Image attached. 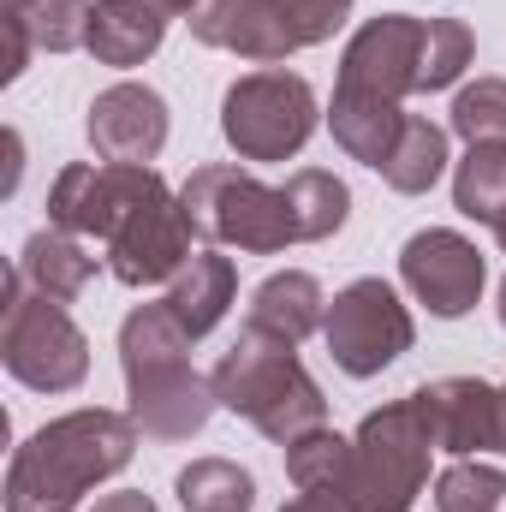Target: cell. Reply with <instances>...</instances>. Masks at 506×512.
Returning a JSON list of instances; mask_svg holds the SVG:
<instances>
[{"instance_id":"cell-1","label":"cell","mask_w":506,"mask_h":512,"mask_svg":"<svg viewBox=\"0 0 506 512\" xmlns=\"http://www.w3.org/2000/svg\"><path fill=\"white\" fill-rule=\"evenodd\" d=\"M137 459L131 411H66L42 423L6 465V512H78V501L114 483Z\"/></svg>"},{"instance_id":"cell-2","label":"cell","mask_w":506,"mask_h":512,"mask_svg":"<svg viewBox=\"0 0 506 512\" xmlns=\"http://www.w3.org/2000/svg\"><path fill=\"white\" fill-rule=\"evenodd\" d=\"M191 334L179 316L155 298L137 304L120 322V376H126V411L137 435L149 441H191L215 417V382L191 370Z\"/></svg>"},{"instance_id":"cell-3","label":"cell","mask_w":506,"mask_h":512,"mask_svg":"<svg viewBox=\"0 0 506 512\" xmlns=\"http://www.w3.org/2000/svg\"><path fill=\"white\" fill-rule=\"evenodd\" d=\"M209 382H215V399L233 417H245L274 447H286V441H298V435L328 423V399L310 382V370L298 364V346L268 334V328H256V322L239 328V340L221 352Z\"/></svg>"},{"instance_id":"cell-4","label":"cell","mask_w":506,"mask_h":512,"mask_svg":"<svg viewBox=\"0 0 506 512\" xmlns=\"http://www.w3.org/2000/svg\"><path fill=\"white\" fill-rule=\"evenodd\" d=\"M179 203L197 227L203 245L215 251H245V256H280L286 245H298L292 233V209L286 191L262 185L256 173L233 167V161H209L179 185Z\"/></svg>"},{"instance_id":"cell-5","label":"cell","mask_w":506,"mask_h":512,"mask_svg":"<svg viewBox=\"0 0 506 512\" xmlns=\"http://www.w3.org/2000/svg\"><path fill=\"white\" fill-rule=\"evenodd\" d=\"M0 364L30 393H72L90 376V340L66 316V304L24 286V274H6V316H0Z\"/></svg>"},{"instance_id":"cell-6","label":"cell","mask_w":506,"mask_h":512,"mask_svg":"<svg viewBox=\"0 0 506 512\" xmlns=\"http://www.w3.org/2000/svg\"><path fill=\"white\" fill-rule=\"evenodd\" d=\"M429 453H435V435H429L423 399L405 393L358 423L346 495H358L364 512H411V501L429 489Z\"/></svg>"},{"instance_id":"cell-7","label":"cell","mask_w":506,"mask_h":512,"mask_svg":"<svg viewBox=\"0 0 506 512\" xmlns=\"http://www.w3.org/2000/svg\"><path fill=\"white\" fill-rule=\"evenodd\" d=\"M316 120H322L316 90L286 66L245 72L221 96V137L233 143L239 161H292L310 143Z\"/></svg>"},{"instance_id":"cell-8","label":"cell","mask_w":506,"mask_h":512,"mask_svg":"<svg viewBox=\"0 0 506 512\" xmlns=\"http://www.w3.org/2000/svg\"><path fill=\"white\" fill-rule=\"evenodd\" d=\"M322 340H328V358L352 382H370V376H381L387 364H399L411 352L417 322H411V310L399 304V292L387 280L364 274V280H352V286L334 292L328 322H322Z\"/></svg>"},{"instance_id":"cell-9","label":"cell","mask_w":506,"mask_h":512,"mask_svg":"<svg viewBox=\"0 0 506 512\" xmlns=\"http://www.w3.org/2000/svg\"><path fill=\"white\" fill-rule=\"evenodd\" d=\"M167 179L155 167H126V161H66L48 185V227L78 233L108 245L137 203H149Z\"/></svg>"},{"instance_id":"cell-10","label":"cell","mask_w":506,"mask_h":512,"mask_svg":"<svg viewBox=\"0 0 506 512\" xmlns=\"http://www.w3.org/2000/svg\"><path fill=\"white\" fill-rule=\"evenodd\" d=\"M191 239H197V227H191V215H185V203H179V191H155L149 203H137L126 221H120V233L102 245L108 251V274L120 280V286H173V274L191 262Z\"/></svg>"},{"instance_id":"cell-11","label":"cell","mask_w":506,"mask_h":512,"mask_svg":"<svg viewBox=\"0 0 506 512\" xmlns=\"http://www.w3.org/2000/svg\"><path fill=\"white\" fill-rule=\"evenodd\" d=\"M399 280H405V292H411L429 316L459 322L465 310H477V298H483V286H489V262H483V251H477L465 233H453V227H423V233H411L405 251H399Z\"/></svg>"},{"instance_id":"cell-12","label":"cell","mask_w":506,"mask_h":512,"mask_svg":"<svg viewBox=\"0 0 506 512\" xmlns=\"http://www.w3.org/2000/svg\"><path fill=\"white\" fill-rule=\"evenodd\" d=\"M435 453L453 459H483V453H506V405L501 387H489L483 376H441V382L417 387Z\"/></svg>"},{"instance_id":"cell-13","label":"cell","mask_w":506,"mask_h":512,"mask_svg":"<svg viewBox=\"0 0 506 512\" xmlns=\"http://www.w3.org/2000/svg\"><path fill=\"white\" fill-rule=\"evenodd\" d=\"M417 60H423V18L381 12L370 24H358V36L346 42L340 84L387 96V102H405V96H417Z\"/></svg>"},{"instance_id":"cell-14","label":"cell","mask_w":506,"mask_h":512,"mask_svg":"<svg viewBox=\"0 0 506 512\" xmlns=\"http://www.w3.org/2000/svg\"><path fill=\"white\" fill-rule=\"evenodd\" d=\"M84 131H90V149H96V161L155 167V155L167 149V102H161L149 84L120 78V84H108V90L90 102Z\"/></svg>"},{"instance_id":"cell-15","label":"cell","mask_w":506,"mask_h":512,"mask_svg":"<svg viewBox=\"0 0 506 512\" xmlns=\"http://www.w3.org/2000/svg\"><path fill=\"white\" fill-rule=\"evenodd\" d=\"M185 24L203 48H227L251 66H286L298 54V36L286 30L274 0H197Z\"/></svg>"},{"instance_id":"cell-16","label":"cell","mask_w":506,"mask_h":512,"mask_svg":"<svg viewBox=\"0 0 506 512\" xmlns=\"http://www.w3.org/2000/svg\"><path fill=\"white\" fill-rule=\"evenodd\" d=\"M405 108L399 102H387V96H370V90H346V84H334V102H328V131H334V143L352 155V161H364V167H387V155L399 149V131H405Z\"/></svg>"},{"instance_id":"cell-17","label":"cell","mask_w":506,"mask_h":512,"mask_svg":"<svg viewBox=\"0 0 506 512\" xmlns=\"http://www.w3.org/2000/svg\"><path fill=\"white\" fill-rule=\"evenodd\" d=\"M233 298H239V268H233V256L197 251L179 274H173V286H167L161 304L179 316V328H185L191 340H203V334L221 328V316L233 310Z\"/></svg>"},{"instance_id":"cell-18","label":"cell","mask_w":506,"mask_h":512,"mask_svg":"<svg viewBox=\"0 0 506 512\" xmlns=\"http://www.w3.org/2000/svg\"><path fill=\"white\" fill-rule=\"evenodd\" d=\"M161 42H167V12H161V6H149V0H96L90 42H84L96 66L131 72V66H143Z\"/></svg>"},{"instance_id":"cell-19","label":"cell","mask_w":506,"mask_h":512,"mask_svg":"<svg viewBox=\"0 0 506 512\" xmlns=\"http://www.w3.org/2000/svg\"><path fill=\"white\" fill-rule=\"evenodd\" d=\"M12 268L24 274V286H30V292H42V298H54V304H72V298H84V286L96 280L90 239H78V233H60V227H42V233H30Z\"/></svg>"},{"instance_id":"cell-20","label":"cell","mask_w":506,"mask_h":512,"mask_svg":"<svg viewBox=\"0 0 506 512\" xmlns=\"http://www.w3.org/2000/svg\"><path fill=\"white\" fill-rule=\"evenodd\" d=\"M251 322L280 334V340H310L322 322H328V298H322V280L304 274V268H280L268 274L262 286L251 292Z\"/></svg>"},{"instance_id":"cell-21","label":"cell","mask_w":506,"mask_h":512,"mask_svg":"<svg viewBox=\"0 0 506 512\" xmlns=\"http://www.w3.org/2000/svg\"><path fill=\"white\" fill-rule=\"evenodd\" d=\"M280 191H286V209H292V233H298V245H322V239H334V233L346 227V215H352V191H346V179H334L328 167H298Z\"/></svg>"},{"instance_id":"cell-22","label":"cell","mask_w":506,"mask_h":512,"mask_svg":"<svg viewBox=\"0 0 506 512\" xmlns=\"http://www.w3.org/2000/svg\"><path fill=\"white\" fill-rule=\"evenodd\" d=\"M441 173H447V131L435 126V120H423V114H411L405 131H399V149L381 167V179L399 197H423V191H435Z\"/></svg>"},{"instance_id":"cell-23","label":"cell","mask_w":506,"mask_h":512,"mask_svg":"<svg viewBox=\"0 0 506 512\" xmlns=\"http://www.w3.org/2000/svg\"><path fill=\"white\" fill-rule=\"evenodd\" d=\"M185 512H251L256 507V477L233 459H191L173 483Z\"/></svg>"},{"instance_id":"cell-24","label":"cell","mask_w":506,"mask_h":512,"mask_svg":"<svg viewBox=\"0 0 506 512\" xmlns=\"http://www.w3.org/2000/svg\"><path fill=\"white\" fill-rule=\"evenodd\" d=\"M453 209L465 221L495 227L506 209V143H471L465 161L453 167Z\"/></svg>"},{"instance_id":"cell-25","label":"cell","mask_w":506,"mask_h":512,"mask_svg":"<svg viewBox=\"0 0 506 512\" xmlns=\"http://www.w3.org/2000/svg\"><path fill=\"white\" fill-rule=\"evenodd\" d=\"M286 477H292V489H352V435L322 423V429L286 441Z\"/></svg>"},{"instance_id":"cell-26","label":"cell","mask_w":506,"mask_h":512,"mask_svg":"<svg viewBox=\"0 0 506 512\" xmlns=\"http://www.w3.org/2000/svg\"><path fill=\"white\" fill-rule=\"evenodd\" d=\"M477 54V36L465 18H423V60H417V90H453Z\"/></svg>"},{"instance_id":"cell-27","label":"cell","mask_w":506,"mask_h":512,"mask_svg":"<svg viewBox=\"0 0 506 512\" xmlns=\"http://www.w3.org/2000/svg\"><path fill=\"white\" fill-rule=\"evenodd\" d=\"M506 471L489 459H453L435 477V512H501Z\"/></svg>"},{"instance_id":"cell-28","label":"cell","mask_w":506,"mask_h":512,"mask_svg":"<svg viewBox=\"0 0 506 512\" xmlns=\"http://www.w3.org/2000/svg\"><path fill=\"white\" fill-rule=\"evenodd\" d=\"M24 30L42 54H72L90 42V18H96V0H30L24 12Z\"/></svg>"},{"instance_id":"cell-29","label":"cell","mask_w":506,"mask_h":512,"mask_svg":"<svg viewBox=\"0 0 506 512\" xmlns=\"http://www.w3.org/2000/svg\"><path fill=\"white\" fill-rule=\"evenodd\" d=\"M447 126L471 143H506V78H477L453 96V114Z\"/></svg>"},{"instance_id":"cell-30","label":"cell","mask_w":506,"mask_h":512,"mask_svg":"<svg viewBox=\"0 0 506 512\" xmlns=\"http://www.w3.org/2000/svg\"><path fill=\"white\" fill-rule=\"evenodd\" d=\"M274 12L286 18L298 48H322V42H334V30H346L352 0H274Z\"/></svg>"},{"instance_id":"cell-31","label":"cell","mask_w":506,"mask_h":512,"mask_svg":"<svg viewBox=\"0 0 506 512\" xmlns=\"http://www.w3.org/2000/svg\"><path fill=\"white\" fill-rule=\"evenodd\" d=\"M0 42H6V60H0V84H18V78H24V66H30V48H36L18 12H0Z\"/></svg>"},{"instance_id":"cell-32","label":"cell","mask_w":506,"mask_h":512,"mask_svg":"<svg viewBox=\"0 0 506 512\" xmlns=\"http://www.w3.org/2000/svg\"><path fill=\"white\" fill-rule=\"evenodd\" d=\"M280 512H364V501L346 489H298Z\"/></svg>"},{"instance_id":"cell-33","label":"cell","mask_w":506,"mask_h":512,"mask_svg":"<svg viewBox=\"0 0 506 512\" xmlns=\"http://www.w3.org/2000/svg\"><path fill=\"white\" fill-rule=\"evenodd\" d=\"M90 512H161V507H155L143 489H114V495H102Z\"/></svg>"},{"instance_id":"cell-34","label":"cell","mask_w":506,"mask_h":512,"mask_svg":"<svg viewBox=\"0 0 506 512\" xmlns=\"http://www.w3.org/2000/svg\"><path fill=\"white\" fill-rule=\"evenodd\" d=\"M149 6H161L167 18H191V6H197V0H149Z\"/></svg>"},{"instance_id":"cell-35","label":"cell","mask_w":506,"mask_h":512,"mask_svg":"<svg viewBox=\"0 0 506 512\" xmlns=\"http://www.w3.org/2000/svg\"><path fill=\"white\" fill-rule=\"evenodd\" d=\"M489 233H495V245H501V251H506V209H501V221H495Z\"/></svg>"},{"instance_id":"cell-36","label":"cell","mask_w":506,"mask_h":512,"mask_svg":"<svg viewBox=\"0 0 506 512\" xmlns=\"http://www.w3.org/2000/svg\"><path fill=\"white\" fill-rule=\"evenodd\" d=\"M495 310H501V328H506V280H501V292H495Z\"/></svg>"},{"instance_id":"cell-37","label":"cell","mask_w":506,"mask_h":512,"mask_svg":"<svg viewBox=\"0 0 506 512\" xmlns=\"http://www.w3.org/2000/svg\"><path fill=\"white\" fill-rule=\"evenodd\" d=\"M24 6H30V0H0V12H24Z\"/></svg>"},{"instance_id":"cell-38","label":"cell","mask_w":506,"mask_h":512,"mask_svg":"<svg viewBox=\"0 0 506 512\" xmlns=\"http://www.w3.org/2000/svg\"><path fill=\"white\" fill-rule=\"evenodd\" d=\"M501 405H506V387H501Z\"/></svg>"}]
</instances>
